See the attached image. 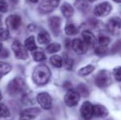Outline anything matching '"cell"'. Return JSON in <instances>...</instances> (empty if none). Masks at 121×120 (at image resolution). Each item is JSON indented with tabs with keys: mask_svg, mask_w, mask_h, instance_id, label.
Listing matches in <instances>:
<instances>
[{
	"mask_svg": "<svg viewBox=\"0 0 121 120\" xmlns=\"http://www.w3.org/2000/svg\"><path fill=\"white\" fill-rule=\"evenodd\" d=\"M25 88V82L22 77H15L8 86V93L10 95H16Z\"/></svg>",
	"mask_w": 121,
	"mask_h": 120,
	"instance_id": "3957f363",
	"label": "cell"
},
{
	"mask_svg": "<svg viewBox=\"0 0 121 120\" xmlns=\"http://www.w3.org/2000/svg\"><path fill=\"white\" fill-rule=\"evenodd\" d=\"M61 45L59 43H51L46 47V51L49 54H54L57 53L60 50Z\"/></svg>",
	"mask_w": 121,
	"mask_h": 120,
	"instance_id": "d4e9b609",
	"label": "cell"
},
{
	"mask_svg": "<svg viewBox=\"0 0 121 120\" xmlns=\"http://www.w3.org/2000/svg\"><path fill=\"white\" fill-rule=\"evenodd\" d=\"M78 92L79 93L80 95H83L84 96L88 95V90H87V87H86L85 85H79L78 87Z\"/></svg>",
	"mask_w": 121,
	"mask_h": 120,
	"instance_id": "1f68e13d",
	"label": "cell"
},
{
	"mask_svg": "<svg viewBox=\"0 0 121 120\" xmlns=\"http://www.w3.org/2000/svg\"><path fill=\"white\" fill-rule=\"evenodd\" d=\"M10 116V111L5 104L0 103V118H8Z\"/></svg>",
	"mask_w": 121,
	"mask_h": 120,
	"instance_id": "4316f807",
	"label": "cell"
},
{
	"mask_svg": "<svg viewBox=\"0 0 121 120\" xmlns=\"http://www.w3.org/2000/svg\"><path fill=\"white\" fill-rule=\"evenodd\" d=\"M95 84L99 88H106L112 83L111 74L107 70H101L97 72L94 79Z\"/></svg>",
	"mask_w": 121,
	"mask_h": 120,
	"instance_id": "7a4b0ae2",
	"label": "cell"
},
{
	"mask_svg": "<svg viewBox=\"0 0 121 120\" xmlns=\"http://www.w3.org/2000/svg\"><path fill=\"white\" fill-rule=\"evenodd\" d=\"M80 99V94L76 91L69 90L64 95V103L66 105L69 106V107H73V106L77 105L79 102Z\"/></svg>",
	"mask_w": 121,
	"mask_h": 120,
	"instance_id": "ba28073f",
	"label": "cell"
},
{
	"mask_svg": "<svg viewBox=\"0 0 121 120\" xmlns=\"http://www.w3.org/2000/svg\"><path fill=\"white\" fill-rule=\"evenodd\" d=\"M106 29L112 35H118L121 30V18L118 17H111L107 21Z\"/></svg>",
	"mask_w": 121,
	"mask_h": 120,
	"instance_id": "5b68a950",
	"label": "cell"
},
{
	"mask_svg": "<svg viewBox=\"0 0 121 120\" xmlns=\"http://www.w3.org/2000/svg\"><path fill=\"white\" fill-rule=\"evenodd\" d=\"M82 40L88 46H91L94 45L96 43V38H95L94 35L92 32H91L90 30H83L82 33Z\"/></svg>",
	"mask_w": 121,
	"mask_h": 120,
	"instance_id": "2e32d148",
	"label": "cell"
},
{
	"mask_svg": "<svg viewBox=\"0 0 121 120\" xmlns=\"http://www.w3.org/2000/svg\"><path fill=\"white\" fill-rule=\"evenodd\" d=\"M108 53V50H107L106 46H101V45H99L95 49V54L99 56H103L105 55Z\"/></svg>",
	"mask_w": 121,
	"mask_h": 120,
	"instance_id": "83f0119b",
	"label": "cell"
},
{
	"mask_svg": "<svg viewBox=\"0 0 121 120\" xmlns=\"http://www.w3.org/2000/svg\"><path fill=\"white\" fill-rule=\"evenodd\" d=\"M27 1H29L30 3H36L37 2H38V0H27Z\"/></svg>",
	"mask_w": 121,
	"mask_h": 120,
	"instance_id": "e575fe53",
	"label": "cell"
},
{
	"mask_svg": "<svg viewBox=\"0 0 121 120\" xmlns=\"http://www.w3.org/2000/svg\"><path fill=\"white\" fill-rule=\"evenodd\" d=\"M1 26H2V20H1V17H0V28H1Z\"/></svg>",
	"mask_w": 121,
	"mask_h": 120,
	"instance_id": "f35d334b",
	"label": "cell"
},
{
	"mask_svg": "<svg viewBox=\"0 0 121 120\" xmlns=\"http://www.w3.org/2000/svg\"><path fill=\"white\" fill-rule=\"evenodd\" d=\"M94 108V116L96 118H105L108 116V109L102 104H95Z\"/></svg>",
	"mask_w": 121,
	"mask_h": 120,
	"instance_id": "9a60e30c",
	"label": "cell"
},
{
	"mask_svg": "<svg viewBox=\"0 0 121 120\" xmlns=\"http://www.w3.org/2000/svg\"><path fill=\"white\" fill-rule=\"evenodd\" d=\"M113 1L117 3H121V0H113Z\"/></svg>",
	"mask_w": 121,
	"mask_h": 120,
	"instance_id": "d590c367",
	"label": "cell"
},
{
	"mask_svg": "<svg viewBox=\"0 0 121 120\" xmlns=\"http://www.w3.org/2000/svg\"><path fill=\"white\" fill-rule=\"evenodd\" d=\"M121 50V41L119 40V41H117L116 43L115 44V45L112 47V52L115 53V52L118 51V50Z\"/></svg>",
	"mask_w": 121,
	"mask_h": 120,
	"instance_id": "836d02e7",
	"label": "cell"
},
{
	"mask_svg": "<svg viewBox=\"0 0 121 120\" xmlns=\"http://www.w3.org/2000/svg\"><path fill=\"white\" fill-rule=\"evenodd\" d=\"M12 48H13V51L17 58L25 60L28 58V54H27L26 49L20 41L15 40L13 43Z\"/></svg>",
	"mask_w": 121,
	"mask_h": 120,
	"instance_id": "277c9868",
	"label": "cell"
},
{
	"mask_svg": "<svg viewBox=\"0 0 121 120\" xmlns=\"http://www.w3.org/2000/svg\"><path fill=\"white\" fill-rule=\"evenodd\" d=\"M2 99V94H1V92H0V100Z\"/></svg>",
	"mask_w": 121,
	"mask_h": 120,
	"instance_id": "ab89813d",
	"label": "cell"
},
{
	"mask_svg": "<svg viewBox=\"0 0 121 120\" xmlns=\"http://www.w3.org/2000/svg\"><path fill=\"white\" fill-rule=\"evenodd\" d=\"M64 66L67 69H72L73 65V60L71 58H69L66 54H64Z\"/></svg>",
	"mask_w": 121,
	"mask_h": 120,
	"instance_id": "f1b7e54d",
	"label": "cell"
},
{
	"mask_svg": "<svg viewBox=\"0 0 121 120\" xmlns=\"http://www.w3.org/2000/svg\"><path fill=\"white\" fill-rule=\"evenodd\" d=\"M12 70V66L4 62H0V79Z\"/></svg>",
	"mask_w": 121,
	"mask_h": 120,
	"instance_id": "7402d4cb",
	"label": "cell"
},
{
	"mask_svg": "<svg viewBox=\"0 0 121 120\" xmlns=\"http://www.w3.org/2000/svg\"><path fill=\"white\" fill-rule=\"evenodd\" d=\"M8 11V4L4 1H0V12H6Z\"/></svg>",
	"mask_w": 121,
	"mask_h": 120,
	"instance_id": "d6a6232c",
	"label": "cell"
},
{
	"mask_svg": "<svg viewBox=\"0 0 121 120\" xmlns=\"http://www.w3.org/2000/svg\"><path fill=\"white\" fill-rule=\"evenodd\" d=\"M32 57H33V59L36 62H41L46 58L45 53L40 50H35L32 54Z\"/></svg>",
	"mask_w": 121,
	"mask_h": 120,
	"instance_id": "cb8c5ba5",
	"label": "cell"
},
{
	"mask_svg": "<svg viewBox=\"0 0 121 120\" xmlns=\"http://www.w3.org/2000/svg\"><path fill=\"white\" fill-rule=\"evenodd\" d=\"M59 4V0H44L39 6V11L42 13H49L54 11Z\"/></svg>",
	"mask_w": 121,
	"mask_h": 120,
	"instance_id": "30bf717a",
	"label": "cell"
},
{
	"mask_svg": "<svg viewBox=\"0 0 121 120\" xmlns=\"http://www.w3.org/2000/svg\"><path fill=\"white\" fill-rule=\"evenodd\" d=\"M36 99L40 107L44 109H50L52 108V98L47 92H40L37 95Z\"/></svg>",
	"mask_w": 121,
	"mask_h": 120,
	"instance_id": "9c48e42d",
	"label": "cell"
},
{
	"mask_svg": "<svg viewBox=\"0 0 121 120\" xmlns=\"http://www.w3.org/2000/svg\"><path fill=\"white\" fill-rule=\"evenodd\" d=\"M0 1H5V0H0Z\"/></svg>",
	"mask_w": 121,
	"mask_h": 120,
	"instance_id": "60d3db41",
	"label": "cell"
},
{
	"mask_svg": "<svg viewBox=\"0 0 121 120\" xmlns=\"http://www.w3.org/2000/svg\"><path fill=\"white\" fill-rule=\"evenodd\" d=\"M25 47L26 50H30V51H35L37 50L36 44L35 41V38L34 36H30L25 40Z\"/></svg>",
	"mask_w": 121,
	"mask_h": 120,
	"instance_id": "d6986e66",
	"label": "cell"
},
{
	"mask_svg": "<svg viewBox=\"0 0 121 120\" xmlns=\"http://www.w3.org/2000/svg\"><path fill=\"white\" fill-rule=\"evenodd\" d=\"M9 37V31L5 28H0V41L6 40Z\"/></svg>",
	"mask_w": 121,
	"mask_h": 120,
	"instance_id": "f546056e",
	"label": "cell"
},
{
	"mask_svg": "<svg viewBox=\"0 0 121 120\" xmlns=\"http://www.w3.org/2000/svg\"><path fill=\"white\" fill-rule=\"evenodd\" d=\"M113 76L117 82H121V67H116L113 69Z\"/></svg>",
	"mask_w": 121,
	"mask_h": 120,
	"instance_id": "4dcf8cb0",
	"label": "cell"
},
{
	"mask_svg": "<svg viewBox=\"0 0 121 120\" xmlns=\"http://www.w3.org/2000/svg\"><path fill=\"white\" fill-rule=\"evenodd\" d=\"M2 50H3V45H2V44L0 43V52H1Z\"/></svg>",
	"mask_w": 121,
	"mask_h": 120,
	"instance_id": "8d00e7d4",
	"label": "cell"
},
{
	"mask_svg": "<svg viewBox=\"0 0 121 120\" xmlns=\"http://www.w3.org/2000/svg\"><path fill=\"white\" fill-rule=\"evenodd\" d=\"M49 61H50L51 64L56 67H61L63 66V62H64L62 57H60L59 55H53Z\"/></svg>",
	"mask_w": 121,
	"mask_h": 120,
	"instance_id": "603a6c76",
	"label": "cell"
},
{
	"mask_svg": "<svg viewBox=\"0 0 121 120\" xmlns=\"http://www.w3.org/2000/svg\"><path fill=\"white\" fill-rule=\"evenodd\" d=\"M94 70H95L94 66L91 65V64H89V65H86V66H85V67H82L81 69H79V70H78V74H79L80 76H82V77H84V76H88Z\"/></svg>",
	"mask_w": 121,
	"mask_h": 120,
	"instance_id": "44dd1931",
	"label": "cell"
},
{
	"mask_svg": "<svg viewBox=\"0 0 121 120\" xmlns=\"http://www.w3.org/2000/svg\"><path fill=\"white\" fill-rule=\"evenodd\" d=\"M97 42H98L99 45H101V46H107V45L110 44V39L108 36L104 35H100L97 39Z\"/></svg>",
	"mask_w": 121,
	"mask_h": 120,
	"instance_id": "484cf974",
	"label": "cell"
},
{
	"mask_svg": "<svg viewBox=\"0 0 121 120\" xmlns=\"http://www.w3.org/2000/svg\"><path fill=\"white\" fill-rule=\"evenodd\" d=\"M40 114V109L38 108H29L21 113V120L33 119L39 116Z\"/></svg>",
	"mask_w": 121,
	"mask_h": 120,
	"instance_id": "4fadbf2b",
	"label": "cell"
},
{
	"mask_svg": "<svg viewBox=\"0 0 121 120\" xmlns=\"http://www.w3.org/2000/svg\"><path fill=\"white\" fill-rule=\"evenodd\" d=\"M86 1H88V2H90V3H92V2H94V1H96V0H86Z\"/></svg>",
	"mask_w": 121,
	"mask_h": 120,
	"instance_id": "74e56055",
	"label": "cell"
},
{
	"mask_svg": "<svg viewBox=\"0 0 121 120\" xmlns=\"http://www.w3.org/2000/svg\"><path fill=\"white\" fill-rule=\"evenodd\" d=\"M6 24L8 29L16 30L20 27L22 24V18L18 15H11L6 20Z\"/></svg>",
	"mask_w": 121,
	"mask_h": 120,
	"instance_id": "7c38bea8",
	"label": "cell"
},
{
	"mask_svg": "<svg viewBox=\"0 0 121 120\" xmlns=\"http://www.w3.org/2000/svg\"><path fill=\"white\" fill-rule=\"evenodd\" d=\"M61 22H62L61 18L59 17H51L49 19V26L50 28L51 31L55 35H58L60 32Z\"/></svg>",
	"mask_w": 121,
	"mask_h": 120,
	"instance_id": "5bb4252c",
	"label": "cell"
},
{
	"mask_svg": "<svg viewBox=\"0 0 121 120\" xmlns=\"http://www.w3.org/2000/svg\"><path fill=\"white\" fill-rule=\"evenodd\" d=\"M37 40L40 45H45V44H49L51 41V37L47 31L42 30L38 34Z\"/></svg>",
	"mask_w": 121,
	"mask_h": 120,
	"instance_id": "ac0fdd59",
	"label": "cell"
},
{
	"mask_svg": "<svg viewBox=\"0 0 121 120\" xmlns=\"http://www.w3.org/2000/svg\"><path fill=\"white\" fill-rule=\"evenodd\" d=\"M72 49L76 54L81 55L87 51L88 45L80 39H74L72 42Z\"/></svg>",
	"mask_w": 121,
	"mask_h": 120,
	"instance_id": "8fae6325",
	"label": "cell"
},
{
	"mask_svg": "<svg viewBox=\"0 0 121 120\" xmlns=\"http://www.w3.org/2000/svg\"><path fill=\"white\" fill-rule=\"evenodd\" d=\"M61 12L64 15V17L70 18L74 14V9H73V6L71 4L68 3H64L61 6Z\"/></svg>",
	"mask_w": 121,
	"mask_h": 120,
	"instance_id": "e0dca14e",
	"label": "cell"
},
{
	"mask_svg": "<svg viewBox=\"0 0 121 120\" xmlns=\"http://www.w3.org/2000/svg\"><path fill=\"white\" fill-rule=\"evenodd\" d=\"M93 104L89 101H85L82 103L80 108V114L82 119L85 120H90L94 116V108Z\"/></svg>",
	"mask_w": 121,
	"mask_h": 120,
	"instance_id": "52a82bcc",
	"label": "cell"
},
{
	"mask_svg": "<svg viewBox=\"0 0 121 120\" xmlns=\"http://www.w3.org/2000/svg\"><path fill=\"white\" fill-rule=\"evenodd\" d=\"M64 31H65V34L67 35L72 36V35H75L78 34V30L74 24H73V23H69V24L66 25L65 28H64Z\"/></svg>",
	"mask_w": 121,
	"mask_h": 120,
	"instance_id": "ffe728a7",
	"label": "cell"
},
{
	"mask_svg": "<svg viewBox=\"0 0 121 120\" xmlns=\"http://www.w3.org/2000/svg\"><path fill=\"white\" fill-rule=\"evenodd\" d=\"M51 77V72L49 68L45 64H40L35 68L32 74V78L37 85H45L49 82Z\"/></svg>",
	"mask_w": 121,
	"mask_h": 120,
	"instance_id": "6da1fadb",
	"label": "cell"
},
{
	"mask_svg": "<svg viewBox=\"0 0 121 120\" xmlns=\"http://www.w3.org/2000/svg\"><path fill=\"white\" fill-rule=\"evenodd\" d=\"M112 10V6L108 2H103L97 4L94 8V15L99 17H105L110 13Z\"/></svg>",
	"mask_w": 121,
	"mask_h": 120,
	"instance_id": "8992f818",
	"label": "cell"
}]
</instances>
